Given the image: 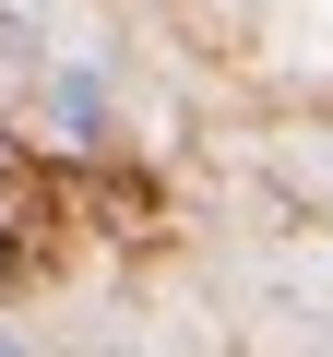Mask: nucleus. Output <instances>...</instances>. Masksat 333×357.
Instances as JSON below:
<instances>
[{
  "label": "nucleus",
  "instance_id": "obj_2",
  "mask_svg": "<svg viewBox=\"0 0 333 357\" xmlns=\"http://www.w3.org/2000/svg\"><path fill=\"white\" fill-rule=\"evenodd\" d=\"M0 357H24V333H0Z\"/></svg>",
  "mask_w": 333,
  "mask_h": 357
},
{
  "label": "nucleus",
  "instance_id": "obj_1",
  "mask_svg": "<svg viewBox=\"0 0 333 357\" xmlns=\"http://www.w3.org/2000/svg\"><path fill=\"white\" fill-rule=\"evenodd\" d=\"M48 131H60V143H95V131H107V84H95L84 60L48 72Z\"/></svg>",
  "mask_w": 333,
  "mask_h": 357
},
{
  "label": "nucleus",
  "instance_id": "obj_3",
  "mask_svg": "<svg viewBox=\"0 0 333 357\" xmlns=\"http://www.w3.org/2000/svg\"><path fill=\"white\" fill-rule=\"evenodd\" d=\"M0 155H13V143H0Z\"/></svg>",
  "mask_w": 333,
  "mask_h": 357
}]
</instances>
